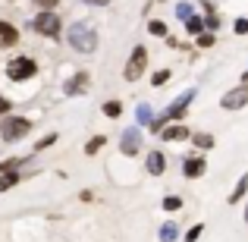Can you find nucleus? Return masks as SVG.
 Wrapping results in <instances>:
<instances>
[{
	"label": "nucleus",
	"mask_w": 248,
	"mask_h": 242,
	"mask_svg": "<svg viewBox=\"0 0 248 242\" xmlns=\"http://www.w3.org/2000/svg\"><path fill=\"white\" fill-rule=\"evenodd\" d=\"M239 88H245V91H248V73L242 76V85H239Z\"/></svg>",
	"instance_id": "f704fd0d"
},
{
	"label": "nucleus",
	"mask_w": 248,
	"mask_h": 242,
	"mask_svg": "<svg viewBox=\"0 0 248 242\" xmlns=\"http://www.w3.org/2000/svg\"><path fill=\"white\" fill-rule=\"evenodd\" d=\"M232 29H236V35H245V32H248V22H245V19H236V25H232Z\"/></svg>",
	"instance_id": "cd10ccee"
},
{
	"label": "nucleus",
	"mask_w": 248,
	"mask_h": 242,
	"mask_svg": "<svg viewBox=\"0 0 248 242\" xmlns=\"http://www.w3.org/2000/svg\"><path fill=\"white\" fill-rule=\"evenodd\" d=\"M164 170H167V161H164V154H160V151H151V154H148V173L160 176Z\"/></svg>",
	"instance_id": "ddd939ff"
},
{
	"label": "nucleus",
	"mask_w": 248,
	"mask_h": 242,
	"mask_svg": "<svg viewBox=\"0 0 248 242\" xmlns=\"http://www.w3.org/2000/svg\"><path fill=\"white\" fill-rule=\"evenodd\" d=\"M104 142H107V139H104V135H94V139H91L88 145H85V154H97V151H101V148H104Z\"/></svg>",
	"instance_id": "6ab92c4d"
},
{
	"label": "nucleus",
	"mask_w": 248,
	"mask_h": 242,
	"mask_svg": "<svg viewBox=\"0 0 248 242\" xmlns=\"http://www.w3.org/2000/svg\"><path fill=\"white\" fill-rule=\"evenodd\" d=\"M192 97H195V88H188L186 95H179V97H176L173 104H170L164 116H167V120H179V116L186 113V107H188V104H192Z\"/></svg>",
	"instance_id": "0eeeda50"
},
{
	"label": "nucleus",
	"mask_w": 248,
	"mask_h": 242,
	"mask_svg": "<svg viewBox=\"0 0 248 242\" xmlns=\"http://www.w3.org/2000/svg\"><path fill=\"white\" fill-rule=\"evenodd\" d=\"M35 73H38V63L31 60V57H16V60L6 63V76H10L13 82H25V79H31Z\"/></svg>",
	"instance_id": "7ed1b4c3"
},
{
	"label": "nucleus",
	"mask_w": 248,
	"mask_h": 242,
	"mask_svg": "<svg viewBox=\"0 0 248 242\" xmlns=\"http://www.w3.org/2000/svg\"><path fill=\"white\" fill-rule=\"evenodd\" d=\"M3 113H10V101H6V97L0 95V116H3Z\"/></svg>",
	"instance_id": "473e14b6"
},
{
	"label": "nucleus",
	"mask_w": 248,
	"mask_h": 242,
	"mask_svg": "<svg viewBox=\"0 0 248 242\" xmlns=\"http://www.w3.org/2000/svg\"><path fill=\"white\" fill-rule=\"evenodd\" d=\"M204 167H207L204 158H188L186 163H182V173H186L188 179H195V176H201V173H204Z\"/></svg>",
	"instance_id": "1a4fd4ad"
},
{
	"label": "nucleus",
	"mask_w": 248,
	"mask_h": 242,
	"mask_svg": "<svg viewBox=\"0 0 248 242\" xmlns=\"http://www.w3.org/2000/svg\"><path fill=\"white\" fill-rule=\"evenodd\" d=\"M160 135H164L167 142H186V139H192V132H188L186 126H167Z\"/></svg>",
	"instance_id": "9b49d317"
},
{
	"label": "nucleus",
	"mask_w": 248,
	"mask_h": 242,
	"mask_svg": "<svg viewBox=\"0 0 248 242\" xmlns=\"http://www.w3.org/2000/svg\"><path fill=\"white\" fill-rule=\"evenodd\" d=\"M16 41H19V32L13 29L10 22H0V44H3V48H13Z\"/></svg>",
	"instance_id": "f8f14e48"
},
{
	"label": "nucleus",
	"mask_w": 248,
	"mask_h": 242,
	"mask_svg": "<svg viewBox=\"0 0 248 242\" xmlns=\"http://www.w3.org/2000/svg\"><path fill=\"white\" fill-rule=\"evenodd\" d=\"M31 129V120H25V116H3L0 120V139L3 142H19L25 139Z\"/></svg>",
	"instance_id": "f257e3e1"
},
{
	"label": "nucleus",
	"mask_w": 248,
	"mask_h": 242,
	"mask_svg": "<svg viewBox=\"0 0 248 242\" xmlns=\"http://www.w3.org/2000/svg\"><path fill=\"white\" fill-rule=\"evenodd\" d=\"M186 29H188V32H192V35H201V29H204V19H198V16H192V19H188V22H186Z\"/></svg>",
	"instance_id": "4be33fe9"
},
{
	"label": "nucleus",
	"mask_w": 248,
	"mask_h": 242,
	"mask_svg": "<svg viewBox=\"0 0 248 242\" xmlns=\"http://www.w3.org/2000/svg\"><path fill=\"white\" fill-rule=\"evenodd\" d=\"M198 44H201V48H211V44H214V35H211V32H201V35H198Z\"/></svg>",
	"instance_id": "bb28decb"
},
{
	"label": "nucleus",
	"mask_w": 248,
	"mask_h": 242,
	"mask_svg": "<svg viewBox=\"0 0 248 242\" xmlns=\"http://www.w3.org/2000/svg\"><path fill=\"white\" fill-rule=\"evenodd\" d=\"M176 236H179L176 224H164V226H160V242H176Z\"/></svg>",
	"instance_id": "dca6fc26"
},
{
	"label": "nucleus",
	"mask_w": 248,
	"mask_h": 242,
	"mask_svg": "<svg viewBox=\"0 0 248 242\" xmlns=\"http://www.w3.org/2000/svg\"><path fill=\"white\" fill-rule=\"evenodd\" d=\"M85 3H91V6H107L110 0H85Z\"/></svg>",
	"instance_id": "72a5a7b5"
},
{
	"label": "nucleus",
	"mask_w": 248,
	"mask_h": 242,
	"mask_svg": "<svg viewBox=\"0 0 248 242\" xmlns=\"http://www.w3.org/2000/svg\"><path fill=\"white\" fill-rule=\"evenodd\" d=\"M19 163H25V161H19V158H13V161H3V163H0V173H10V170H19Z\"/></svg>",
	"instance_id": "393cba45"
},
{
	"label": "nucleus",
	"mask_w": 248,
	"mask_h": 242,
	"mask_svg": "<svg viewBox=\"0 0 248 242\" xmlns=\"http://www.w3.org/2000/svg\"><path fill=\"white\" fill-rule=\"evenodd\" d=\"M35 3L41 6V10H54V6H57V0H35Z\"/></svg>",
	"instance_id": "c756f323"
},
{
	"label": "nucleus",
	"mask_w": 248,
	"mask_h": 242,
	"mask_svg": "<svg viewBox=\"0 0 248 242\" xmlns=\"http://www.w3.org/2000/svg\"><path fill=\"white\" fill-rule=\"evenodd\" d=\"M248 104V91L245 88H232V91H226L223 97H220V107L223 110H242Z\"/></svg>",
	"instance_id": "423d86ee"
},
{
	"label": "nucleus",
	"mask_w": 248,
	"mask_h": 242,
	"mask_svg": "<svg viewBox=\"0 0 248 242\" xmlns=\"http://www.w3.org/2000/svg\"><path fill=\"white\" fill-rule=\"evenodd\" d=\"M22 179V176L16 173V170H10V173H0V192H6V189H13L16 182Z\"/></svg>",
	"instance_id": "2eb2a0df"
},
{
	"label": "nucleus",
	"mask_w": 248,
	"mask_h": 242,
	"mask_svg": "<svg viewBox=\"0 0 248 242\" xmlns=\"http://www.w3.org/2000/svg\"><path fill=\"white\" fill-rule=\"evenodd\" d=\"M69 48L79 50V54H91V50L97 48V35L88 29V25H79V22H76L73 29H69Z\"/></svg>",
	"instance_id": "f03ea898"
},
{
	"label": "nucleus",
	"mask_w": 248,
	"mask_h": 242,
	"mask_svg": "<svg viewBox=\"0 0 248 242\" xmlns=\"http://www.w3.org/2000/svg\"><path fill=\"white\" fill-rule=\"evenodd\" d=\"M145 66H148V50L145 48H135L132 57H129V63H126V69H123V76H126L129 82H135L141 73H145Z\"/></svg>",
	"instance_id": "20e7f679"
},
{
	"label": "nucleus",
	"mask_w": 248,
	"mask_h": 242,
	"mask_svg": "<svg viewBox=\"0 0 248 242\" xmlns=\"http://www.w3.org/2000/svg\"><path fill=\"white\" fill-rule=\"evenodd\" d=\"M104 113H107L110 120H116V116L123 113V104L120 101H107V104H104Z\"/></svg>",
	"instance_id": "a211bd4d"
},
{
	"label": "nucleus",
	"mask_w": 248,
	"mask_h": 242,
	"mask_svg": "<svg viewBox=\"0 0 248 242\" xmlns=\"http://www.w3.org/2000/svg\"><path fill=\"white\" fill-rule=\"evenodd\" d=\"M192 142H195L198 148H204V151H207V148H214V135H207V132H198V135H192Z\"/></svg>",
	"instance_id": "f3484780"
},
{
	"label": "nucleus",
	"mask_w": 248,
	"mask_h": 242,
	"mask_svg": "<svg viewBox=\"0 0 248 242\" xmlns=\"http://www.w3.org/2000/svg\"><path fill=\"white\" fill-rule=\"evenodd\" d=\"M176 16L188 22V19H192V3H179V6H176Z\"/></svg>",
	"instance_id": "b1692460"
},
{
	"label": "nucleus",
	"mask_w": 248,
	"mask_h": 242,
	"mask_svg": "<svg viewBox=\"0 0 248 242\" xmlns=\"http://www.w3.org/2000/svg\"><path fill=\"white\" fill-rule=\"evenodd\" d=\"M82 91H88V73H79L66 82V95H82Z\"/></svg>",
	"instance_id": "9d476101"
},
{
	"label": "nucleus",
	"mask_w": 248,
	"mask_h": 242,
	"mask_svg": "<svg viewBox=\"0 0 248 242\" xmlns=\"http://www.w3.org/2000/svg\"><path fill=\"white\" fill-rule=\"evenodd\" d=\"M245 220H248V211H245Z\"/></svg>",
	"instance_id": "c9c22d12"
},
{
	"label": "nucleus",
	"mask_w": 248,
	"mask_h": 242,
	"mask_svg": "<svg viewBox=\"0 0 248 242\" xmlns=\"http://www.w3.org/2000/svg\"><path fill=\"white\" fill-rule=\"evenodd\" d=\"M141 148V132L139 129H126L123 132V142H120V151L123 154H135Z\"/></svg>",
	"instance_id": "6e6552de"
},
{
	"label": "nucleus",
	"mask_w": 248,
	"mask_h": 242,
	"mask_svg": "<svg viewBox=\"0 0 248 242\" xmlns=\"http://www.w3.org/2000/svg\"><path fill=\"white\" fill-rule=\"evenodd\" d=\"M179 208H182L179 195H167V198H164V211H179Z\"/></svg>",
	"instance_id": "412c9836"
},
{
	"label": "nucleus",
	"mask_w": 248,
	"mask_h": 242,
	"mask_svg": "<svg viewBox=\"0 0 248 242\" xmlns=\"http://www.w3.org/2000/svg\"><path fill=\"white\" fill-rule=\"evenodd\" d=\"M245 192H248V173H245L242 179L236 182V189L230 192V205H236V201H242V195H245Z\"/></svg>",
	"instance_id": "4468645a"
},
{
	"label": "nucleus",
	"mask_w": 248,
	"mask_h": 242,
	"mask_svg": "<svg viewBox=\"0 0 248 242\" xmlns=\"http://www.w3.org/2000/svg\"><path fill=\"white\" fill-rule=\"evenodd\" d=\"M170 79V73H167V69H160V73H154V85H164Z\"/></svg>",
	"instance_id": "c85d7f7f"
},
{
	"label": "nucleus",
	"mask_w": 248,
	"mask_h": 242,
	"mask_svg": "<svg viewBox=\"0 0 248 242\" xmlns=\"http://www.w3.org/2000/svg\"><path fill=\"white\" fill-rule=\"evenodd\" d=\"M31 29L47 35V38H57V32H60V16H57V13H41V16L31 22Z\"/></svg>",
	"instance_id": "39448f33"
},
{
	"label": "nucleus",
	"mask_w": 248,
	"mask_h": 242,
	"mask_svg": "<svg viewBox=\"0 0 248 242\" xmlns=\"http://www.w3.org/2000/svg\"><path fill=\"white\" fill-rule=\"evenodd\" d=\"M204 25H207V29H217V25H220V19H217V16H214V13H211V16L204 19Z\"/></svg>",
	"instance_id": "2f4dec72"
},
{
	"label": "nucleus",
	"mask_w": 248,
	"mask_h": 242,
	"mask_svg": "<svg viewBox=\"0 0 248 242\" xmlns=\"http://www.w3.org/2000/svg\"><path fill=\"white\" fill-rule=\"evenodd\" d=\"M201 233H204V226H201V224H198V226H192V230L186 233V239H182V242H198Z\"/></svg>",
	"instance_id": "a878e982"
},
{
	"label": "nucleus",
	"mask_w": 248,
	"mask_h": 242,
	"mask_svg": "<svg viewBox=\"0 0 248 242\" xmlns=\"http://www.w3.org/2000/svg\"><path fill=\"white\" fill-rule=\"evenodd\" d=\"M54 142H57V135H44V139L38 142V148H47V145H54Z\"/></svg>",
	"instance_id": "7c9ffc66"
},
{
	"label": "nucleus",
	"mask_w": 248,
	"mask_h": 242,
	"mask_svg": "<svg viewBox=\"0 0 248 242\" xmlns=\"http://www.w3.org/2000/svg\"><path fill=\"white\" fill-rule=\"evenodd\" d=\"M148 32H151V35H167V25L157 22V19H151V22H148Z\"/></svg>",
	"instance_id": "5701e85b"
},
{
	"label": "nucleus",
	"mask_w": 248,
	"mask_h": 242,
	"mask_svg": "<svg viewBox=\"0 0 248 242\" xmlns=\"http://www.w3.org/2000/svg\"><path fill=\"white\" fill-rule=\"evenodd\" d=\"M135 116H139V123H141V126H148V123H151V107H148V104H139Z\"/></svg>",
	"instance_id": "aec40b11"
}]
</instances>
